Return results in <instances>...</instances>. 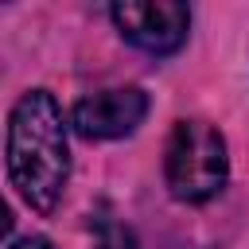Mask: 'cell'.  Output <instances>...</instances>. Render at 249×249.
I'll return each instance as SVG.
<instances>
[{"label": "cell", "mask_w": 249, "mask_h": 249, "mask_svg": "<svg viewBox=\"0 0 249 249\" xmlns=\"http://www.w3.org/2000/svg\"><path fill=\"white\" fill-rule=\"evenodd\" d=\"M93 249H140L136 245V233L121 222H101L97 233H93Z\"/></svg>", "instance_id": "obj_5"}, {"label": "cell", "mask_w": 249, "mask_h": 249, "mask_svg": "<svg viewBox=\"0 0 249 249\" xmlns=\"http://www.w3.org/2000/svg\"><path fill=\"white\" fill-rule=\"evenodd\" d=\"M144 117H148V93L140 86H117L82 97L70 113V124L86 140H117L136 132Z\"/></svg>", "instance_id": "obj_4"}, {"label": "cell", "mask_w": 249, "mask_h": 249, "mask_svg": "<svg viewBox=\"0 0 249 249\" xmlns=\"http://www.w3.org/2000/svg\"><path fill=\"white\" fill-rule=\"evenodd\" d=\"M8 183L16 195L51 214L70 183V140L66 121L51 89H27L8 113Z\"/></svg>", "instance_id": "obj_1"}, {"label": "cell", "mask_w": 249, "mask_h": 249, "mask_svg": "<svg viewBox=\"0 0 249 249\" xmlns=\"http://www.w3.org/2000/svg\"><path fill=\"white\" fill-rule=\"evenodd\" d=\"M109 16H113L117 31L148 54L179 51L187 39V27H191V8L175 4V0H124V4H113Z\"/></svg>", "instance_id": "obj_3"}, {"label": "cell", "mask_w": 249, "mask_h": 249, "mask_svg": "<svg viewBox=\"0 0 249 249\" xmlns=\"http://www.w3.org/2000/svg\"><path fill=\"white\" fill-rule=\"evenodd\" d=\"M163 179L179 202H210L230 179L226 140L206 121H175L163 148Z\"/></svg>", "instance_id": "obj_2"}, {"label": "cell", "mask_w": 249, "mask_h": 249, "mask_svg": "<svg viewBox=\"0 0 249 249\" xmlns=\"http://www.w3.org/2000/svg\"><path fill=\"white\" fill-rule=\"evenodd\" d=\"M8 249H54L47 237H39V233H27V237H16Z\"/></svg>", "instance_id": "obj_6"}]
</instances>
